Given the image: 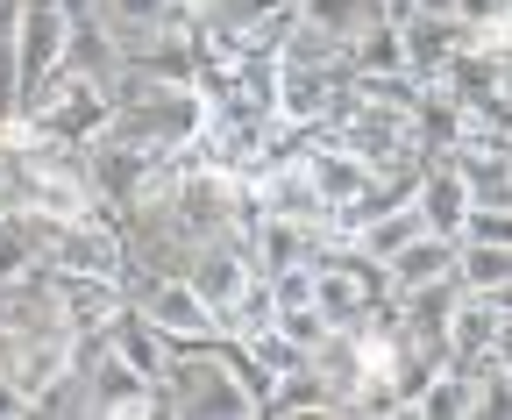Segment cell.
I'll list each match as a JSON object with an SVG mask.
<instances>
[{
    "instance_id": "23",
    "label": "cell",
    "mask_w": 512,
    "mask_h": 420,
    "mask_svg": "<svg viewBox=\"0 0 512 420\" xmlns=\"http://www.w3.org/2000/svg\"><path fill=\"white\" fill-rule=\"evenodd\" d=\"M498 100H505V107H512V43H505V50H498Z\"/></svg>"
},
{
    "instance_id": "4",
    "label": "cell",
    "mask_w": 512,
    "mask_h": 420,
    "mask_svg": "<svg viewBox=\"0 0 512 420\" xmlns=\"http://www.w3.org/2000/svg\"><path fill=\"white\" fill-rule=\"evenodd\" d=\"M64 43H72V8H64V0H29L22 36H15V107L36 100L64 72Z\"/></svg>"
},
{
    "instance_id": "18",
    "label": "cell",
    "mask_w": 512,
    "mask_h": 420,
    "mask_svg": "<svg viewBox=\"0 0 512 420\" xmlns=\"http://www.w3.org/2000/svg\"><path fill=\"white\" fill-rule=\"evenodd\" d=\"M292 15L313 22V29H328V36H363L370 22H384V0H292Z\"/></svg>"
},
{
    "instance_id": "1",
    "label": "cell",
    "mask_w": 512,
    "mask_h": 420,
    "mask_svg": "<svg viewBox=\"0 0 512 420\" xmlns=\"http://www.w3.org/2000/svg\"><path fill=\"white\" fill-rule=\"evenodd\" d=\"M107 129H114V86L93 72H72V65L0 122V136H57V143H93Z\"/></svg>"
},
{
    "instance_id": "26",
    "label": "cell",
    "mask_w": 512,
    "mask_h": 420,
    "mask_svg": "<svg viewBox=\"0 0 512 420\" xmlns=\"http://www.w3.org/2000/svg\"><path fill=\"white\" fill-rule=\"evenodd\" d=\"M178 8H207V0H178Z\"/></svg>"
},
{
    "instance_id": "8",
    "label": "cell",
    "mask_w": 512,
    "mask_h": 420,
    "mask_svg": "<svg viewBox=\"0 0 512 420\" xmlns=\"http://www.w3.org/2000/svg\"><path fill=\"white\" fill-rule=\"evenodd\" d=\"M413 207H420V221H427L434 235L463 243V228H470V214H477V200H470V171H463L456 157H434V164L420 171V193H413Z\"/></svg>"
},
{
    "instance_id": "14",
    "label": "cell",
    "mask_w": 512,
    "mask_h": 420,
    "mask_svg": "<svg viewBox=\"0 0 512 420\" xmlns=\"http://www.w3.org/2000/svg\"><path fill=\"white\" fill-rule=\"evenodd\" d=\"M456 299H463V285H456V278H434V285H413V292H392V307H399V321H406V335H420V342H441V328H448V314H456Z\"/></svg>"
},
{
    "instance_id": "17",
    "label": "cell",
    "mask_w": 512,
    "mask_h": 420,
    "mask_svg": "<svg viewBox=\"0 0 512 420\" xmlns=\"http://www.w3.org/2000/svg\"><path fill=\"white\" fill-rule=\"evenodd\" d=\"M420 228H427V221H420V207H413V200H399V207H377V214L356 228V250L384 264V257H399V250L413 243Z\"/></svg>"
},
{
    "instance_id": "6",
    "label": "cell",
    "mask_w": 512,
    "mask_h": 420,
    "mask_svg": "<svg viewBox=\"0 0 512 420\" xmlns=\"http://www.w3.org/2000/svg\"><path fill=\"white\" fill-rule=\"evenodd\" d=\"M349 100V79L342 72H320V65H299V57H278V122L285 129H328Z\"/></svg>"
},
{
    "instance_id": "2",
    "label": "cell",
    "mask_w": 512,
    "mask_h": 420,
    "mask_svg": "<svg viewBox=\"0 0 512 420\" xmlns=\"http://www.w3.org/2000/svg\"><path fill=\"white\" fill-rule=\"evenodd\" d=\"M335 143H349L370 171H384V164H399V157H434V150H420V136H413V114L406 107H392V100H370V93H356L349 86V100H342V114H335Z\"/></svg>"
},
{
    "instance_id": "15",
    "label": "cell",
    "mask_w": 512,
    "mask_h": 420,
    "mask_svg": "<svg viewBox=\"0 0 512 420\" xmlns=\"http://www.w3.org/2000/svg\"><path fill=\"white\" fill-rule=\"evenodd\" d=\"M456 285L477 292V299L505 292V285H512V243H484V235H463V243H456Z\"/></svg>"
},
{
    "instance_id": "19",
    "label": "cell",
    "mask_w": 512,
    "mask_h": 420,
    "mask_svg": "<svg viewBox=\"0 0 512 420\" xmlns=\"http://www.w3.org/2000/svg\"><path fill=\"white\" fill-rule=\"evenodd\" d=\"M349 65L363 72V79H384V72H406V36H399V22L384 15V22H370L356 43H349Z\"/></svg>"
},
{
    "instance_id": "13",
    "label": "cell",
    "mask_w": 512,
    "mask_h": 420,
    "mask_svg": "<svg viewBox=\"0 0 512 420\" xmlns=\"http://www.w3.org/2000/svg\"><path fill=\"white\" fill-rule=\"evenodd\" d=\"M406 413H413V420H477V385H470V371H463V364H441V371L413 392Z\"/></svg>"
},
{
    "instance_id": "7",
    "label": "cell",
    "mask_w": 512,
    "mask_h": 420,
    "mask_svg": "<svg viewBox=\"0 0 512 420\" xmlns=\"http://www.w3.org/2000/svg\"><path fill=\"white\" fill-rule=\"evenodd\" d=\"M50 285H57L64 328H79V335H107V321L128 307V285L121 278H100V271H57L50 264Z\"/></svg>"
},
{
    "instance_id": "5",
    "label": "cell",
    "mask_w": 512,
    "mask_h": 420,
    "mask_svg": "<svg viewBox=\"0 0 512 420\" xmlns=\"http://www.w3.org/2000/svg\"><path fill=\"white\" fill-rule=\"evenodd\" d=\"M185 278H192V292L214 307V321H228L235 307H242V292L264 278L249 264V250H242V235L235 228H221V235H200L192 243V257H185Z\"/></svg>"
},
{
    "instance_id": "11",
    "label": "cell",
    "mask_w": 512,
    "mask_h": 420,
    "mask_svg": "<svg viewBox=\"0 0 512 420\" xmlns=\"http://www.w3.org/2000/svg\"><path fill=\"white\" fill-rule=\"evenodd\" d=\"M498 307L491 299H477V292H463L456 299V314H448V328H441V349H448V364H477V356H491L498 349Z\"/></svg>"
},
{
    "instance_id": "21",
    "label": "cell",
    "mask_w": 512,
    "mask_h": 420,
    "mask_svg": "<svg viewBox=\"0 0 512 420\" xmlns=\"http://www.w3.org/2000/svg\"><path fill=\"white\" fill-rule=\"evenodd\" d=\"M278 335L313 356L320 342H328V314H320V307H278Z\"/></svg>"
},
{
    "instance_id": "3",
    "label": "cell",
    "mask_w": 512,
    "mask_h": 420,
    "mask_svg": "<svg viewBox=\"0 0 512 420\" xmlns=\"http://www.w3.org/2000/svg\"><path fill=\"white\" fill-rule=\"evenodd\" d=\"M128 307H143V314H150L178 349H185V342H214V335H221L214 307H207L200 292H192V278H185V271H136V278H128Z\"/></svg>"
},
{
    "instance_id": "9",
    "label": "cell",
    "mask_w": 512,
    "mask_h": 420,
    "mask_svg": "<svg viewBox=\"0 0 512 420\" xmlns=\"http://www.w3.org/2000/svg\"><path fill=\"white\" fill-rule=\"evenodd\" d=\"M399 36H406V72H413L420 86H441V72L456 65V50L477 43L470 22H456V15H420V8L399 22Z\"/></svg>"
},
{
    "instance_id": "10",
    "label": "cell",
    "mask_w": 512,
    "mask_h": 420,
    "mask_svg": "<svg viewBox=\"0 0 512 420\" xmlns=\"http://www.w3.org/2000/svg\"><path fill=\"white\" fill-rule=\"evenodd\" d=\"M107 349L121 356L128 371H143L150 385H164V371H171V356H178V342L143 314V307H121L114 321H107Z\"/></svg>"
},
{
    "instance_id": "12",
    "label": "cell",
    "mask_w": 512,
    "mask_h": 420,
    "mask_svg": "<svg viewBox=\"0 0 512 420\" xmlns=\"http://www.w3.org/2000/svg\"><path fill=\"white\" fill-rule=\"evenodd\" d=\"M384 278H392V292H413V285H434V278H456V243H448V235H434V228H420L399 257H384Z\"/></svg>"
},
{
    "instance_id": "20",
    "label": "cell",
    "mask_w": 512,
    "mask_h": 420,
    "mask_svg": "<svg viewBox=\"0 0 512 420\" xmlns=\"http://www.w3.org/2000/svg\"><path fill=\"white\" fill-rule=\"evenodd\" d=\"M29 271H43V243H36L22 207H0V285H15Z\"/></svg>"
},
{
    "instance_id": "24",
    "label": "cell",
    "mask_w": 512,
    "mask_h": 420,
    "mask_svg": "<svg viewBox=\"0 0 512 420\" xmlns=\"http://www.w3.org/2000/svg\"><path fill=\"white\" fill-rule=\"evenodd\" d=\"M420 15H456V0H413Z\"/></svg>"
},
{
    "instance_id": "25",
    "label": "cell",
    "mask_w": 512,
    "mask_h": 420,
    "mask_svg": "<svg viewBox=\"0 0 512 420\" xmlns=\"http://www.w3.org/2000/svg\"><path fill=\"white\" fill-rule=\"evenodd\" d=\"M498 29H505V43H512V8H505V15H498Z\"/></svg>"
},
{
    "instance_id": "22",
    "label": "cell",
    "mask_w": 512,
    "mask_h": 420,
    "mask_svg": "<svg viewBox=\"0 0 512 420\" xmlns=\"http://www.w3.org/2000/svg\"><path fill=\"white\" fill-rule=\"evenodd\" d=\"M271 299H278V307H313V257L271 271Z\"/></svg>"
},
{
    "instance_id": "16",
    "label": "cell",
    "mask_w": 512,
    "mask_h": 420,
    "mask_svg": "<svg viewBox=\"0 0 512 420\" xmlns=\"http://www.w3.org/2000/svg\"><path fill=\"white\" fill-rule=\"evenodd\" d=\"M264 413H271V420H285V413H335V385L320 378V364L306 356V364H292V371L271 385Z\"/></svg>"
}]
</instances>
